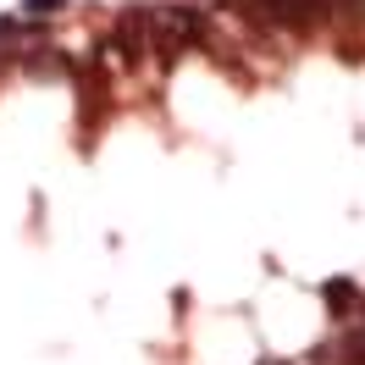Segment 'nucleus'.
Here are the masks:
<instances>
[{
	"label": "nucleus",
	"instance_id": "1",
	"mask_svg": "<svg viewBox=\"0 0 365 365\" xmlns=\"http://www.w3.org/2000/svg\"><path fill=\"white\" fill-rule=\"evenodd\" d=\"M150 28H155V34H150V39H155V50H166V56H172L182 39H194V34H200V17H194V11H178V6H166V11H155V17H150Z\"/></svg>",
	"mask_w": 365,
	"mask_h": 365
},
{
	"label": "nucleus",
	"instance_id": "2",
	"mask_svg": "<svg viewBox=\"0 0 365 365\" xmlns=\"http://www.w3.org/2000/svg\"><path fill=\"white\" fill-rule=\"evenodd\" d=\"M255 11H266V17H277V23H310L327 0H250Z\"/></svg>",
	"mask_w": 365,
	"mask_h": 365
},
{
	"label": "nucleus",
	"instance_id": "3",
	"mask_svg": "<svg viewBox=\"0 0 365 365\" xmlns=\"http://www.w3.org/2000/svg\"><path fill=\"white\" fill-rule=\"evenodd\" d=\"M327 299H332V310H349V299H354V282L332 277V282H327Z\"/></svg>",
	"mask_w": 365,
	"mask_h": 365
},
{
	"label": "nucleus",
	"instance_id": "4",
	"mask_svg": "<svg viewBox=\"0 0 365 365\" xmlns=\"http://www.w3.org/2000/svg\"><path fill=\"white\" fill-rule=\"evenodd\" d=\"M67 0H28V11H61Z\"/></svg>",
	"mask_w": 365,
	"mask_h": 365
}]
</instances>
